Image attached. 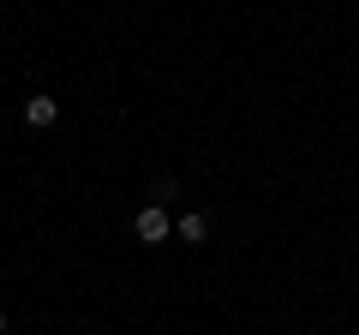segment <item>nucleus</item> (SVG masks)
<instances>
[{
    "instance_id": "f257e3e1",
    "label": "nucleus",
    "mask_w": 359,
    "mask_h": 335,
    "mask_svg": "<svg viewBox=\"0 0 359 335\" xmlns=\"http://www.w3.org/2000/svg\"><path fill=\"white\" fill-rule=\"evenodd\" d=\"M132 228H138L144 245H156V240H168V233H174V221L162 216V204H150V210H138V221H132Z\"/></svg>"
},
{
    "instance_id": "f03ea898",
    "label": "nucleus",
    "mask_w": 359,
    "mask_h": 335,
    "mask_svg": "<svg viewBox=\"0 0 359 335\" xmlns=\"http://www.w3.org/2000/svg\"><path fill=\"white\" fill-rule=\"evenodd\" d=\"M25 120H30V126H54V120H60V102H54V96H30Z\"/></svg>"
},
{
    "instance_id": "7ed1b4c3",
    "label": "nucleus",
    "mask_w": 359,
    "mask_h": 335,
    "mask_svg": "<svg viewBox=\"0 0 359 335\" xmlns=\"http://www.w3.org/2000/svg\"><path fill=\"white\" fill-rule=\"evenodd\" d=\"M180 233H186V240H204L210 221H204V216H186V221H180Z\"/></svg>"
},
{
    "instance_id": "20e7f679",
    "label": "nucleus",
    "mask_w": 359,
    "mask_h": 335,
    "mask_svg": "<svg viewBox=\"0 0 359 335\" xmlns=\"http://www.w3.org/2000/svg\"><path fill=\"white\" fill-rule=\"evenodd\" d=\"M0 335H6V317H0Z\"/></svg>"
}]
</instances>
